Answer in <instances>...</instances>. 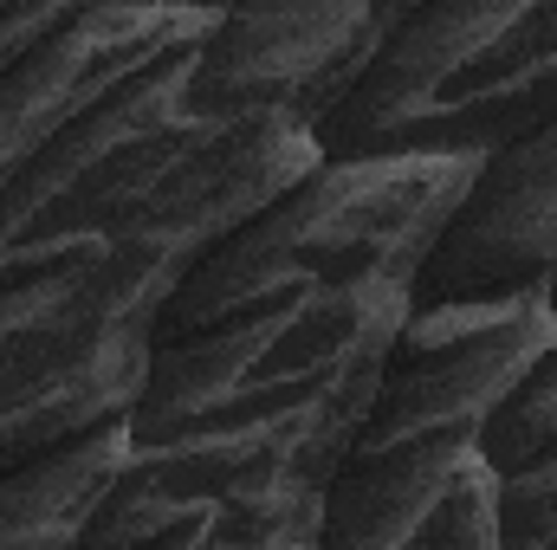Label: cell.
Returning a JSON list of instances; mask_svg holds the SVG:
<instances>
[{
    "mask_svg": "<svg viewBox=\"0 0 557 550\" xmlns=\"http://www.w3.org/2000/svg\"><path fill=\"white\" fill-rule=\"evenodd\" d=\"M389 7H221L91 98L0 188V304L52 278L162 304L214 240L324 168L318 124L370 65Z\"/></svg>",
    "mask_w": 557,
    "mask_h": 550,
    "instance_id": "6da1fadb",
    "label": "cell"
},
{
    "mask_svg": "<svg viewBox=\"0 0 557 550\" xmlns=\"http://www.w3.org/2000/svg\"><path fill=\"white\" fill-rule=\"evenodd\" d=\"M149 317L156 298L98 278L26 285L0 304V473L137 402Z\"/></svg>",
    "mask_w": 557,
    "mask_h": 550,
    "instance_id": "5b68a950",
    "label": "cell"
},
{
    "mask_svg": "<svg viewBox=\"0 0 557 550\" xmlns=\"http://www.w3.org/2000/svg\"><path fill=\"white\" fill-rule=\"evenodd\" d=\"M557 343V317L545 298L519 304H454V311H409L376 376V396L357 421L363 447H409V440H473L532 363Z\"/></svg>",
    "mask_w": 557,
    "mask_h": 550,
    "instance_id": "8992f818",
    "label": "cell"
},
{
    "mask_svg": "<svg viewBox=\"0 0 557 550\" xmlns=\"http://www.w3.org/2000/svg\"><path fill=\"white\" fill-rule=\"evenodd\" d=\"M545 298L557 317V124L486 162L421 260L409 311Z\"/></svg>",
    "mask_w": 557,
    "mask_h": 550,
    "instance_id": "ba28073f",
    "label": "cell"
},
{
    "mask_svg": "<svg viewBox=\"0 0 557 550\" xmlns=\"http://www.w3.org/2000/svg\"><path fill=\"white\" fill-rule=\"evenodd\" d=\"M486 466L506 486V545L552 550L557 545V343L532 363L512 402L480 434Z\"/></svg>",
    "mask_w": 557,
    "mask_h": 550,
    "instance_id": "8fae6325",
    "label": "cell"
},
{
    "mask_svg": "<svg viewBox=\"0 0 557 550\" xmlns=\"http://www.w3.org/2000/svg\"><path fill=\"white\" fill-rule=\"evenodd\" d=\"M403 324L409 291H363L149 350L124 409V479L85 550H162L201 525L324 492Z\"/></svg>",
    "mask_w": 557,
    "mask_h": 550,
    "instance_id": "7a4b0ae2",
    "label": "cell"
},
{
    "mask_svg": "<svg viewBox=\"0 0 557 550\" xmlns=\"http://www.w3.org/2000/svg\"><path fill=\"white\" fill-rule=\"evenodd\" d=\"M214 13L221 7H78V20L26 72L0 85V188L91 98H104L117 78H131L156 52L208 33Z\"/></svg>",
    "mask_w": 557,
    "mask_h": 550,
    "instance_id": "9c48e42d",
    "label": "cell"
},
{
    "mask_svg": "<svg viewBox=\"0 0 557 550\" xmlns=\"http://www.w3.org/2000/svg\"><path fill=\"white\" fill-rule=\"evenodd\" d=\"M473 162H324L214 240L149 317V350H182L260 317L416 291L421 260L473 188Z\"/></svg>",
    "mask_w": 557,
    "mask_h": 550,
    "instance_id": "3957f363",
    "label": "cell"
},
{
    "mask_svg": "<svg viewBox=\"0 0 557 550\" xmlns=\"http://www.w3.org/2000/svg\"><path fill=\"white\" fill-rule=\"evenodd\" d=\"M311 550H512L506 486L473 440H350L318 492Z\"/></svg>",
    "mask_w": 557,
    "mask_h": 550,
    "instance_id": "52a82bcc",
    "label": "cell"
},
{
    "mask_svg": "<svg viewBox=\"0 0 557 550\" xmlns=\"http://www.w3.org/2000/svg\"><path fill=\"white\" fill-rule=\"evenodd\" d=\"M552 550H557V545H552Z\"/></svg>",
    "mask_w": 557,
    "mask_h": 550,
    "instance_id": "5bb4252c",
    "label": "cell"
},
{
    "mask_svg": "<svg viewBox=\"0 0 557 550\" xmlns=\"http://www.w3.org/2000/svg\"><path fill=\"white\" fill-rule=\"evenodd\" d=\"M72 20H78V7H0V85L13 72H26Z\"/></svg>",
    "mask_w": 557,
    "mask_h": 550,
    "instance_id": "4fadbf2b",
    "label": "cell"
},
{
    "mask_svg": "<svg viewBox=\"0 0 557 550\" xmlns=\"http://www.w3.org/2000/svg\"><path fill=\"white\" fill-rule=\"evenodd\" d=\"M124 414L0 473V550H85L124 479Z\"/></svg>",
    "mask_w": 557,
    "mask_h": 550,
    "instance_id": "30bf717a",
    "label": "cell"
},
{
    "mask_svg": "<svg viewBox=\"0 0 557 550\" xmlns=\"http://www.w3.org/2000/svg\"><path fill=\"white\" fill-rule=\"evenodd\" d=\"M557 124V0L389 7V26L318 124L324 162H499Z\"/></svg>",
    "mask_w": 557,
    "mask_h": 550,
    "instance_id": "277c9868",
    "label": "cell"
},
{
    "mask_svg": "<svg viewBox=\"0 0 557 550\" xmlns=\"http://www.w3.org/2000/svg\"><path fill=\"white\" fill-rule=\"evenodd\" d=\"M311 532H318V492L311 499H285L273 512H253V518L201 525L188 538H169L162 550H311Z\"/></svg>",
    "mask_w": 557,
    "mask_h": 550,
    "instance_id": "7c38bea8",
    "label": "cell"
}]
</instances>
